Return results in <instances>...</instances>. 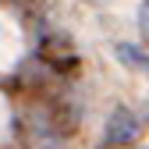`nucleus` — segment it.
Returning a JSON list of instances; mask_svg holds the SVG:
<instances>
[{
    "label": "nucleus",
    "instance_id": "nucleus-1",
    "mask_svg": "<svg viewBox=\"0 0 149 149\" xmlns=\"http://www.w3.org/2000/svg\"><path fill=\"white\" fill-rule=\"evenodd\" d=\"M18 57V29L7 14H0V64H11Z\"/></svg>",
    "mask_w": 149,
    "mask_h": 149
}]
</instances>
